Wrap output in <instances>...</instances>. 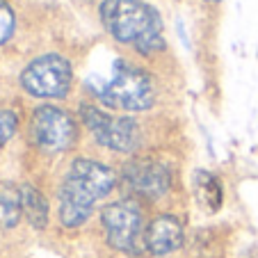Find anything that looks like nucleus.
Returning <instances> with one entry per match:
<instances>
[{
	"mask_svg": "<svg viewBox=\"0 0 258 258\" xmlns=\"http://www.w3.org/2000/svg\"><path fill=\"white\" fill-rule=\"evenodd\" d=\"M101 21L114 39L131 44L142 55L165 48L162 19L156 7L144 0H103Z\"/></svg>",
	"mask_w": 258,
	"mask_h": 258,
	"instance_id": "nucleus-1",
	"label": "nucleus"
},
{
	"mask_svg": "<svg viewBox=\"0 0 258 258\" xmlns=\"http://www.w3.org/2000/svg\"><path fill=\"white\" fill-rule=\"evenodd\" d=\"M89 89L103 105L112 110H126V112H142L149 110L156 101L151 76L123 59H114L110 67V78L92 80Z\"/></svg>",
	"mask_w": 258,
	"mask_h": 258,
	"instance_id": "nucleus-2",
	"label": "nucleus"
},
{
	"mask_svg": "<svg viewBox=\"0 0 258 258\" xmlns=\"http://www.w3.org/2000/svg\"><path fill=\"white\" fill-rule=\"evenodd\" d=\"M73 80L71 62L62 55H41L34 57L21 71V85L37 98H62L69 94Z\"/></svg>",
	"mask_w": 258,
	"mask_h": 258,
	"instance_id": "nucleus-3",
	"label": "nucleus"
},
{
	"mask_svg": "<svg viewBox=\"0 0 258 258\" xmlns=\"http://www.w3.org/2000/svg\"><path fill=\"white\" fill-rule=\"evenodd\" d=\"M101 222L105 229V240L112 249L128 256H137L144 249V229L142 213L135 201H114L107 204L101 213Z\"/></svg>",
	"mask_w": 258,
	"mask_h": 258,
	"instance_id": "nucleus-4",
	"label": "nucleus"
},
{
	"mask_svg": "<svg viewBox=\"0 0 258 258\" xmlns=\"http://www.w3.org/2000/svg\"><path fill=\"white\" fill-rule=\"evenodd\" d=\"M80 117L101 146L131 153L140 144V126L133 117H112L96 105H80Z\"/></svg>",
	"mask_w": 258,
	"mask_h": 258,
	"instance_id": "nucleus-5",
	"label": "nucleus"
},
{
	"mask_svg": "<svg viewBox=\"0 0 258 258\" xmlns=\"http://www.w3.org/2000/svg\"><path fill=\"white\" fill-rule=\"evenodd\" d=\"M78 137L76 121L69 112L55 105H39L32 112V140L48 153H62L71 149Z\"/></svg>",
	"mask_w": 258,
	"mask_h": 258,
	"instance_id": "nucleus-6",
	"label": "nucleus"
},
{
	"mask_svg": "<svg viewBox=\"0 0 258 258\" xmlns=\"http://www.w3.org/2000/svg\"><path fill=\"white\" fill-rule=\"evenodd\" d=\"M123 183L137 197L158 199L171 187V171L165 162L151 158H135L123 167Z\"/></svg>",
	"mask_w": 258,
	"mask_h": 258,
	"instance_id": "nucleus-7",
	"label": "nucleus"
},
{
	"mask_svg": "<svg viewBox=\"0 0 258 258\" xmlns=\"http://www.w3.org/2000/svg\"><path fill=\"white\" fill-rule=\"evenodd\" d=\"M96 197L87 190L85 185H80L76 178L67 176L59 187V222L67 229H78L89 219L96 204Z\"/></svg>",
	"mask_w": 258,
	"mask_h": 258,
	"instance_id": "nucleus-8",
	"label": "nucleus"
},
{
	"mask_svg": "<svg viewBox=\"0 0 258 258\" xmlns=\"http://www.w3.org/2000/svg\"><path fill=\"white\" fill-rule=\"evenodd\" d=\"M183 224L174 215H158L144 231V249L153 256H165L171 253L183 244Z\"/></svg>",
	"mask_w": 258,
	"mask_h": 258,
	"instance_id": "nucleus-9",
	"label": "nucleus"
},
{
	"mask_svg": "<svg viewBox=\"0 0 258 258\" xmlns=\"http://www.w3.org/2000/svg\"><path fill=\"white\" fill-rule=\"evenodd\" d=\"M67 176H71V178L78 180L80 185H85L96 199L107 197L114 190V185H117V174L110 167H105L103 162H96V160H87V158L73 160Z\"/></svg>",
	"mask_w": 258,
	"mask_h": 258,
	"instance_id": "nucleus-10",
	"label": "nucleus"
},
{
	"mask_svg": "<svg viewBox=\"0 0 258 258\" xmlns=\"http://www.w3.org/2000/svg\"><path fill=\"white\" fill-rule=\"evenodd\" d=\"M23 215V204H21V187L0 180V229H14Z\"/></svg>",
	"mask_w": 258,
	"mask_h": 258,
	"instance_id": "nucleus-11",
	"label": "nucleus"
},
{
	"mask_svg": "<svg viewBox=\"0 0 258 258\" xmlns=\"http://www.w3.org/2000/svg\"><path fill=\"white\" fill-rule=\"evenodd\" d=\"M21 204H23V215L34 229H46L48 224V201L39 190L30 183L21 185Z\"/></svg>",
	"mask_w": 258,
	"mask_h": 258,
	"instance_id": "nucleus-12",
	"label": "nucleus"
},
{
	"mask_svg": "<svg viewBox=\"0 0 258 258\" xmlns=\"http://www.w3.org/2000/svg\"><path fill=\"white\" fill-rule=\"evenodd\" d=\"M195 197L199 201V206H204L208 213H215L222 206V183L217 180V176H213L210 171L199 169L195 174Z\"/></svg>",
	"mask_w": 258,
	"mask_h": 258,
	"instance_id": "nucleus-13",
	"label": "nucleus"
},
{
	"mask_svg": "<svg viewBox=\"0 0 258 258\" xmlns=\"http://www.w3.org/2000/svg\"><path fill=\"white\" fill-rule=\"evenodd\" d=\"M16 30V16L14 10L7 5L5 0H0V46L7 44L12 39V34Z\"/></svg>",
	"mask_w": 258,
	"mask_h": 258,
	"instance_id": "nucleus-14",
	"label": "nucleus"
},
{
	"mask_svg": "<svg viewBox=\"0 0 258 258\" xmlns=\"http://www.w3.org/2000/svg\"><path fill=\"white\" fill-rule=\"evenodd\" d=\"M16 128H19V117L12 110H0V146H5L7 142L14 137Z\"/></svg>",
	"mask_w": 258,
	"mask_h": 258,
	"instance_id": "nucleus-15",
	"label": "nucleus"
},
{
	"mask_svg": "<svg viewBox=\"0 0 258 258\" xmlns=\"http://www.w3.org/2000/svg\"><path fill=\"white\" fill-rule=\"evenodd\" d=\"M208 3H217V0H208Z\"/></svg>",
	"mask_w": 258,
	"mask_h": 258,
	"instance_id": "nucleus-16",
	"label": "nucleus"
}]
</instances>
